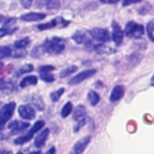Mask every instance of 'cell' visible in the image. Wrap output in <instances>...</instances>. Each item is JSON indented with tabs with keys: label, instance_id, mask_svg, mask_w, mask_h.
<instances>
[{
	"label": "cell",
	"instance_id": "obj_1",
	"mask_svg": "<svg viewBox=\"0 0 154 154\" xmlns=\"http://www.w3.org/2000/svg\"><path fill=\"white\" fill-rule=\"evenodd\" d=\"M43 48L49 54H60L65 49V41L60 37H52L45 41Z\"/></svg>",
	"mask_w": 154,
	"mask_h": 154
},
{
	"label": "cell",
	"instance_id": "obj_2",
	"mask_svg": "<svg viewBox=\"0 0 154 154\" xmlns=\"http://www.w3.org/2000/svg\"><path fill=\"white\" fill-rule=\"evenodd\" d=\"M43 125H45V122H43V120H37L25 135H22V136H19V137L14 138L13 143H14V144H23V143L28 142L29 140L32 138V136H34L36 132H38V130H41V129L43 128Z\"/></svg>",
	"mask_w": 154,
	"mask_h": 154
},
{
	"label": "cell",
	"instance_id": "obj_3",
	"mask_svg": "<svg viewBox=\"0 0 154 154\" xmlns=\"http://www.w3.org/2000/svg\"><path fill=\"white\" fill-rule=\"evenodd\" d=\"M144 32V28L135 22H129L125 25V35L132 38H140Z\"/></svg>",
	"mask_w": 154,
	"mask_h": 154
},
{
	"label": "cell",
	"instance_id": "obj_4",
	"mask_svg": "<svg viewBox=\"0 0 154 154\" xmlns=\"http://www.w3.org/2000/svg\"><path fill=\"white\" fill-rule=\"evenodd\" d=\"M69 24L67 20L63 19L61 17H57L54 19H52L51 22L48 23H42V24H38L36 26L37 30H48V29H52V28H64Z\"/></svg>",
	"mask_w": 154,
	"mask_h": 154
},
{
	"label": "cell",
	"instance_id": "obj_5",
	"mask_svg": "<svg viewBox=\"0 0 154 154\" xmlns=\"http://www.w3.org/2000/svg\"><path fill=\"white\" fill-rule=\"evenodd\" d=\"M14 107H16V103L14 102H10V103H6L1 107L0 109V118H1V128L5 126L6 122L10 120L13 111H14Z\"/></svg>",
	"mask_w": 154,
	"mask_h": 154
},
{
	"label": "cell",
	"instance_id": "obj_6",
	"mask_svg": "<svg viewBox=\"0 0 154 154\" xmlns=\"http://www.w3.org/2000/svg\"><path fill=\"white\" fill-rule=\"evenodd\" d=\"M89 35L91 36V38L99 41V42H107L111 37H109V32L106 29L102 28H94L89 31Z\"/></svg>",
	"mask_w": 154,
	"mask_h": 154
},
{
	"label": "cell",
	"instance_id": "obj_7",
	"mask_svg": "<svg viewBox=\"0 0 154 154\" xmlns=\"http://www.w3.org/2000/svg\"><path fill=\"white\" fill-rule=\"evenodd\" d=\"M95 73H96V70H95V69H88V70H84V71L77 73L75 77H72V78L69 81V84H71V85H72V84H78V83L85 81L87 78L94 76Z\"/></svg>",
	"mask_w": 154,
	"mask_h": 154
},
{
	"label": "cell",
	"instance_id": "obj_8",
	"mask_svg": "<svg viewBox=\"0 0 154 154\" xmlns=\"http://www.w3.org/2000/svg\"><path fill=\"white\" fill-rule=\"evenodd\" d=\"M89 142H90V136H85V137L81 138L79 141H77L75 143V146L72 147L70 154H83V152L87 148V146L89 144Z\"/></svg>",
	"mask_w": 154,
	"mask_h": 154
},
{
	"label": "cell",
	"instance_id": "obj_9",
	"mask_svg": "<svg viewBox=\"0 0 154 154\" xmlns=\"http://www.w3.org/2000/svg\"><path fill=\"white\" fill-rule=\"evenodd\" d=\"M112 28H113V31H112V38H113L116 46H119V45H122V42H123V38H124V31L122 30V28L119 26V24L116 23V22L112 23Z\"/></svg>",
	"mask_w": 154,
	"mask_h": 154
},
{
	"label": "cell",
	"instance_id": "obj_10",
	"mask_svg": "<svg viewBox=\"0 0 154 154\" xmlns=\"http://www.w3.org/2000/svg\"><path fill=\"white\" fill-rule=\"evenodd\" d=\"M18 114H19L23 119H25V120H31V119H34V117H35V111H34V108H32L31 106H29V105H22V106H19V108H18Z\"/></svg>",
	"mask_w": 154,
	"mask_h": 154
},
{
	"label": "cell",
	"instance_id": "obj_11",
	"mask_svg": "<svg viewBox=\"0 0 154 154\" xmlns=\"http://www.w3.org/2000/svg\"><path fill=\"white\" fill-rule=\"evenodd\" d=\"M46 17V13L42 12H29V13H24L20 16V19L23 22H37L41 20Z\"/></svg>",
	"mask_w": 154,
	"mask_h": 154
},
{
	"label": "cell",
	"instance_id": "obj_12",
	"mask_svg": "<svg viewBox=\"0 0 154 154\" xmlns=\"http://www.w3.org/2000/svg\"><path fill=\"white\" fill-rule=\"evenodd\" d=\"M29 128V124L25 123V122H18V120H14L12 123L8 124V129L13 134H18V132H22L24 130H26Z\"/></svg>",
	"mask_w": 154,
	"mask_h": 154
},
{
	"label": "cell",
	"instance_id": "obj_13",
	"mask_svg": "<svg viewBox=\"0 0 154 154\" xmlns=\"http://www.w3.org/2000/svg\"><path fill=\"white\" fill-rule=\"evenodd\" d=\"M48 135H49V130H48V129H43L42 131H40V132L36 135V137H35V146H36L37 148L45 146Z\"/></svg>",
	"mask_w": 154,
	"mask_h": 154
},
{
	"label": "cell",
	"instance_id": "obj_14",
	"mask_svg": "<svg viewBox=\"0 0 154 154\" xmlns=\"http://www.w3.org/2000/svg\"><path fill=\"white\" fill-rule=\"evenodd\" d=\"M124 95V87L123 85H116L111 93V96H109V100L111 102H116L118 100H120Z\"/></svg>",
	"mask_w": 154,
	"mask_h": 154
},
{
	"label": "cell",
	"instance_id": "obj_15",
	"mask_svg": "<svg viewBox=\"0 0 154 154\" xmlns=\"http://www.w3.org/2000/svg\"><path fill=\"white\" fill-rule=\"evenodd\" d=\"M16 22H17L16 18H8V19L2 24V26H1V29H0V36L2 37V36H5L6 34L11 32L10 29L16 24Z\"/></svg>",
	"mask_w": 154,
	"mask_h": 154
},
{
	"label": "cell",
	"instance_id": "obj_16",
	"mask_svg": "<svg viewBox=\"0 0 154 154\" xmlns=\"http://www.w3.org/2000/svg\"><path fill=\"white\" fill-rule=\"evenodd\" d=\"M73 119L77 122L85 120V107L83 105H79L76 107V109L73 111Z\"/></svg>",
	"mask_w": 154,
	"mask_h": 154
},
{
	"label": "cell",
	"instance_id": "obj_17",
	"mask_svg": "<svg viewBox=\"0 0 154 154\" xmlns=\"http://www.w3.org/2000/svg\"><path fill=\"white\" fill-rule=\"evenodd\" d=\"M36 83H37V77H36V76H26V77H24V78L19 82V87L25 88V87H28V85L36 84Z\"/></svg>",
	"mask_w": 154,
	"mask_h": 154
},
{
	"label": "cell",
	"instance_id": "obj_18",
	"mask_svg": "<svg viewBox=\"0 0 154 154\" xmlns=\"http://www.w3.org/2000/svg\"><path fill=\"white\" fill-rule=\"evenodd\" d=\"M29 43H30V38L29 37H23V38H19V40L14 41L13 46H14L16 49H24Z\"/></svg>",
	"mask_w": 154,
	"mask_h": 154
},
{
	"label": "cell",
	"instance_id": "obj_19",
	"mask_svg": "<svg viewBox=\"0 0 154 154\" xmlns=\"http://www.w3.org/2000/svg\"><path fill=\"white\" fill-rule=\"evenodd\" d=\"M88 100H89V102H90V105H93V106H96L97 103H99V101H100V96H99V94L96 93V91H89L88 93Z\"/></svg>",
	"mask_w": 154,
	"mask_h": 154
},
{
	"label": "cell",
	"instance_id": "obj_20",
	"mask_svg": "<svg viewBox=\"0 0 154 154\" xmlns=\"http://www.w3.org/2000/svg\"><path fill=\"white\" fill-rule=\"evenodd\" d=\"M34 70V66L31 64H26V65H23L17 72H16V77H19L22 76L23 73H26V72H31Z\"/></svg>",
	"mask_w": 154,
	"mask_h": 154
},
{
	"label": "cell",
	"instance_id": "obj_21",
	"mask_svg": "<svg viewBox=\"0 0 154 154\" xmlns=\"http://www.w3.org/2000/svg\"><path fill=\"white\" fill-rule=\"evenodd\" d=\"M0 89H1V91H4V93H11V91H12L14 88H13L12 82H5V81L2 79V81H1Z\"/></svg>",
	"mask_w": 154,
	"mask_h": 154
},
{
	"label": "cell",
	"instance_id": "obj_22",
	"mask_svg": "<svg viewBox=\"0 0 154 154\" xmlns=\"http://www.w3.org/2000/svg\"><path fill=\"white\" fill-rule=\"evenodd\" d=\"M71 112H72V103H71V102H66V103L63 106V109H61L60 114H61L63 118H66Z\"/></svg>",
	"mask_w": 154,
	"mask_h": 154
},
{
	"label": "cell",
	"instance_id": "obj_23",
	"mask_svg": "<svg viewBox=\"0 0 154 154\" xmlns=\"http://www.w3.org/2000/svg\"><path fill=\"white\" fill-rule=\"evenodd\" d=\"M10 55H12L11 48L7 47V46H1V47H0V58H1V59H5V58H7V57H10Z\"/></svg>",
	"mask_w": 154,
	"mask_h": 154
},
{
	"label": "cell",
	"instance_id": "obj_24",
	"mask_svg": "<svg viewBox=\"0 0 154 154\" xmlns=\"http://www.w3.org/2000/svg\"><path fill=\"white\" fill-rule=\"evenodd\" d=\"M95 48V52L97 53H112L113 49H109L111 47H107V46H103V45H97V46H94Z\"/></svg>",
	"mask_w": 154,
	"mask_h": 154
},
{
	"label": "cell",
	"instance_id": "obj_25",
	"mask_svg": "<svg viewBox=\"0 0 154 154\" xmlns=\"http://www.w3.org/2000/svg\"><path fill=\"white\" fill-rule=\"evenodd\" d=\"M76 70H77V66H75V65H72V66H70V67H66V69H64V70L60 72V77L70 76V75H71V73H73Z\"/></svg>",
	"mask_w": 154,
	"mask_h": 154
},
{
	"label": "cell",
	"instance_id": "obj_26",
	"mask_svg": "<svg viewBox=\"0 0 154 154\" xmlns=\"http://www.w3.org/2000/svg\"><path fill=\"white\" fill-rule=\"evenodd\" d=\"M63 93H64V89H63V88H60V89L53 91V93L51 94V100H52L53 102H57V101L60 99V96L63 95Z\"/></svg>",
	"mask_w": 154,
	"mask_h": 154
},
{
	"label": "cell",
	"instance_id": "obj_27",
	"mask_svg": "<svg viewBox=\"0 0 154 154\" xmlns=\"http://www.w3.org/2000/svg\"><path fill=\"white\" fill-rule=\"evenodd\" d=\"M147 34H148V36H149V38L154 42V22H149L148 24H147Z\"/></svg>",
	"mask_w": 154,
	"mask_h": 154
},
{
	"label": "cell",
	"instance_id": "obj_28",
	"mask_svg": "<svg viewBox=\"0 0 154 154\" xmlns=\"http://www.w3.org/2000/svg\"><path fill=\"white\" fill-rule=\"evenodd\" d=\"M40 77L45 82H53L54 81V76L51 72H41L40 73Z\"/></svg>",
	"mask_w": 154,
	"mask_h": 154
},
{
	"label": "cell",
	"instance_id": "obj_29",
	"mask_svg": "<svg viewBox=\"0 0 154 154\" xmlns=\"http://www.w3.org/2000/svg\"><path fill=\"white\" fill-rule=\"evenodd\" d=\"M72 38H73V41H76L77 43H83V42L85 41V36H84V34L81 32V31L76 32V34L72 36Z\"/></svg>",
	"mask_w": 154,
	"mask_h": 154
},
{
	"label": "cell",
	"instance_id": "obj_30",
	"mask_svg": "<svg viewBox=\"0 0 154 154\" xmlns=\"http://www.w3.org/2000/svg\"><path fill=\"white\" fill-rule=\"evenodd\" d=\"M45 53V48H43V46H37V47H35L34 48V51L31 52V55L34 57V58H37L38 55H41V54H43Z\"/></svg>",
	"mask_w": 154,
	"mask_h": 154
},
{
	"label": "cell",
	"instance_id": "obj_31",
	"mask_svg": "<svg viewBox=\"0 0 154 154\" xmlns=\"http://www.w3.org/2000/svg\"><path fill=\"white\" fill-rule=\"evenodd\" d=\"M34 103H35V106L37 107V109H40V111H42V109H43V102H42L41 97L35 96V97H34Z\"/></svg>",
	"mask_w": 154,
	"mask_h": 154
},
{
	"label": "cell",
	"instance_id": "obj_32",
	"mask_svg": "<svg viewBox=\"0 0 154 154\" xmlns=\"http://www.w3.org/2000/svg\"><path fill=\"white\" fill-rule=\"evenodd\" d=\"M54 70V66H52V65H45V66H41L40 67V73L41 72H52Z\"/></svg>",
	"mask_w": 154,
	"mask_h": 154
},
{
	"label": "cell",
	"instance_id": "obj_33",
	"mask_svg": "<svg viewBox=\"0 0 154 154\" xmlns=\"http://www.w3.org/2000/svg\"><path fill=\"white\" fill-rule=\"evenodd\" d=\"M47 7L48 8H57V7H59V2L57 0H48Z\"/></svg>",
	"mask_w": 154,
	"mask_h": 154
},
{
	"label": "cell",
	"instance_id": "obj_34",
	"mask_svg": "<svg viewBox=\"0 0 154 154\" xmlns=\"http://www.w3.org/2000/svg\"><path fill=\"white\" fill-rule=\"evenodd\" d=\"M12 55H13L14 58L23 57V55H25V51H24V49H16V51L12 53Z\"/></svg>",
	"mask_w": 154,
	"mask_h": 154
},
{
	"label": "cell",
	"instance_id": "obj_35",
	"mask_svg": "<svg viewBox=\"0 0 154 154\" xmlns=\"http://www.w3.org/2000/svg\"><path fill=\"white\" fill-rule=\"evenodd\" d=\"M19 2H20V5H22L23 7H25V8H29V7L32 5V0H19Z\"/></svg>",
	"mask_w": 154,
	"mask_h": 154
},
{
	"label": "cell",
	"instance_id": "obj_36",
	"mask_svg": "<svg viewBox=\"0 0 154 154\" xmlns=\"http://www.w3.org/2000/svg\"><path fill=\"white\" fill-rule=\"evenodd\" d=\"M143 0H123V6H129V5H132V4H137V2H141Z\"/></svg>",
	"mask_w": 154,
	"mask_h": 154
},
{
	"label": "cell",
	"instance_id": "obj_37",
	"mask_svg": "<svg viewBox=\"0 0 154 154\" xmlns=\"http://www.w3.org/2000/svg\"><path fill=\"white\" fill-rule=\"evenodd\" d=\"M85 124V120H81V122H77V124H76V126L73 128V132H77V131H79V129L83 126Z\"/></svg>",
	"mask_w": 154,
	"mask_h": 154
},
{
	"label": "cell",
	"instance_id": "obj_38",
	"mask_svg": "<svg viewBox=\"0 0 154 154\" xmlns=\"http://www.w3.org/2000/svg\"><path fill=\"white\" fill-rule=\"evenodd\" d=\"M102 4H117L119 0H99Z\"/></svg>",
	"mask_w": 154,
	"mask_h": 154
},
{
	"label": "cell",
	"instance_id": "obj_39",
	"mask_svg": "<svg viewBox=\"0 0 154 154\" xmlns=\"http://www.w3.org/2000/svg\"><path fill=\"white\" fill-rule=\"evenodd\" d=\"M46 154H55V148H54V147L49 148V150H47V153H46Z\"/></svg>",
	"mask_w": 154,
	"mask_h": 154
},
{
	"label": "cell",
	"instance_id": "obj_40",
	"mask_svg": "<svg viewBox=\"0 0 154 154\" xmlns=\"http://www.w3.org/2000/svg\"><path fill=\"white\" fill-rule=\"evenodd\" d=\"M0 154H11V152H8V150H1Z\"/></svg>",
	"mask_w": 154,
	"mask_h": 154
},
{
	"label": "cell",
	"instance_id": "obj_41",
	"mask_svg": "<svg viewBox=\"0 0 154 154\" xmlns=\"http://www.w3.org/2000/svg\"><path fill=\"white\" fill-rule=\"evenodd\" d=\"M150 84L154 85V75H153V77H152V79H150Z\"/></svg>",
	"mask_w": 154,
	"mask_h": 154
},
{
	"label": "cell",
	"instance_id": "obj_42",
	"mask_svg": "<svg viewBox=\"0 0 154 154\" xmlns=\"http://www.w3.org/2000/svg\"><path fill=\"white\" fill-rule=\"evenodd\" d=\"M30 154H41V152L38 150V152H32V153H30Z\"/></svg>",
	"mask_w": 154,
	"mask_h": 154
},
{
	"label": "cell",
	"instance_id": "obj_43",
	"mask_svg": "<svg viewBox=\"0 0 154 154\" xmlns=\"http://www.w3.org/2000/svg\"><path fill=\"white\" fill-rule=\"evenodd\" d=\"M18 154H22V153H18Z\"/></svg>",
	"mask_w": 154,
	"mask_h": 154
}]
</instances>
